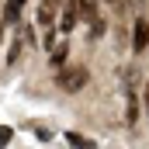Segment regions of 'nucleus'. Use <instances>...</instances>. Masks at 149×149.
<instances>
[{"mask_svg":"<svg viewBox=\"0 0 149 149\" xmlns=\"http://www.w3.org/2000/svg\"><path fill=\"white\" fill-rule=\"evenodd\" d=\"M108 3H118V0H108Z\"/></svg>","mask_w":149,"mask_h":149,"instance_id":"ddd939ff","label":"nucleus"},{"mask_svg":"<svg viewBox=\"0 0 149 149\" xmlns=\"http://www.w3.org/2000/svg\"><path fill=\"white\" fill-rule=\"evenodd\" d=\"M56 3H59V0H45V7H49V10H52V7H56Z\"/></svg>","mask_w":149,"mask_h":149,"instance_id":"9b49d317","label":"nucleus"},{"mask_svg":"<svg viewBox=\"0 0 149 149\" xmlns=\"http://www.w3.org/2000/svg\"><path fill=\"white\" fill-rule=\"evenodd\" d=\"M66 52H70V49H66V45H56V49H52V63H56V66H59V63H63V59H66Z\"/></svg>","mask_w":149,"mask_h":149,"instance_id":"1a4fd4ad","label":"nucleus"},{"mask_svg":"<svg viewBox=\"0 0 149 149\" xmlns=\"http://www.w3.org/2000/svg\"><path fill=\"white\" fill-rule=\"evenodd\" d=\"M0 35H3V28H0Z\"/></svg>","mask_w":149,"mask_h":149,"instance_id":"4468645a","label":"nucleus"},{"mask_svg":"<svg viewBox=\"0 0 149 149\" xmlns=\"http://www.w3.org/2000/svg\"><path fill=\"white\" fill-rule=\"evenodd\" d=\"M146 111H149V87H146Z\"/></svg>","mask_w":149,"mask_h":149,"instance_id":"f8f14e48","label":"nucleus"},{"mask_svg":"<svg viewBox=\"0 0 149 149\" xmlns=\"http://www.w3.org/2000/svg\"><path fill=\"white\" fill-rule=\"evenodd\" d=\"M21 7H24V0H7V10H3V17H7V21H17Z\"/></svg>","mask_w":149,"mask_h":149,"instance_id":"0eeeda50","label":"nucleus"},{"mask_svg":"<svg viewBox=\"0 0 149 149\" xmlns=\"http://www.w3.org/2000/svg\"><path fill=\"white\" fill-rule=\"evenodd\" d=\"M38 24L45 28V38L52 42V10H49V7H42V10H38Z\"/></svg>","mask_w":149,"mask_h":149,"instance_id":"39448f33","label":"nucleus"},{"mask_svg":"<svg viewBox=\"0 0 149 149\" xmlns=\"http://www.w3.org/2000/svg\"><path fill=\"white\" fill-rule=\"evenodd\" d=\"M76 21H80V10H76V0H70V7L63 10V24H59V28H63V31H73Z\"/></svg>","mask_w":149,"mask_h":149,"instance_id":"7ed1b4c3","label":"nucleus"},{"mask_svg":"<svg viewBox=\"0 0 149 149\" xmlns=\"http://www.w3.org/2000/svg\"><path fill=\"white\" fill-rule=\"evenodd\" d=\"M76 10H80L83 21H97V7H94V0H76Z\"/></svg>","mask_w":149,"mask_h":149,"instance_id":"20e7f679","label":"nucleus"},{"mask_svg":"<svg viewBox=\"0 0 149 149\" xmlns=\"http://www.w3.org/2000/svg\"><path fill=\"white\" fill-rule=\"evenodd\" d=\"M83 87H87V70H83V66H73V70H63V73H59V90L76 94V90H83Z\"/></svg>","mask_w":149,"mask_h":149,"instance_id":"f257e3e1","label":"nucleus"},{"mask_svg":"<svg viewBox=\"0 0 149 149\" xmlns=\"http://www.w3.org/2000/svg\"><path fill=\"white\" fill-rule=\"evenodd\" d=\"M66 142H70L73 149H94V142H90V139H83L80 132H70V135H66Z\"/></svg>","mask_w":149,"mask_h":149,"instance_id":"423d86ee","label":"nucleus"},{"mask_svg":"<svg viewBox=\"0 0 149 149\" xmlns=\"http://www.w3.org/2000/svg\"><path fill=\"white\" fill-rule=\"evenodd\" d=\"M7 139H10V128H0V146H7Z\"/></svg>","mask_w":149,"mask_h":149,"instance_id":"9d476101","label":"nucleus"},{"mask_svg":"<svg viewBox=\"0 0 149 149\" xmlns=\"http://www.w3.org/2000/svg\"><path fill=\"white\" fill-rule=\"evenodd\" d=\"M132 49L135 52H146L149 49V21H135V31H132Z\"/></svg>","mask_w":149,"mask_h":149,"instance_id":"f03ea898","label":"nucleus"},{"mask_svg":"<svg viewBox=\"0 0 149 149\" xmlns=\"http://www.w3.org/2000/svg\"><path fill=\"white\" fill-rule=\"evenodd\" d=\"M104 28H108V21H104V17L90 21V38H101V35H104Z\"/></svg>","mask_w":149,"mask_h":149,"instance_id":"6e6552de","label":"nucleus"}]
</instances>
